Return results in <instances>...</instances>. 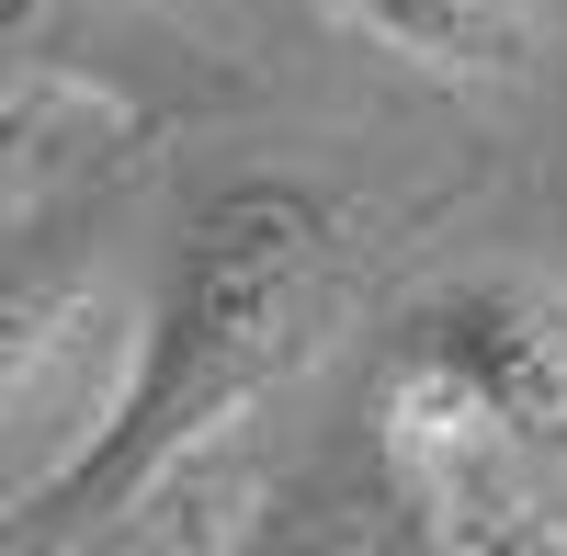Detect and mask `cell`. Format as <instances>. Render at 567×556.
<instances>
[{
    "label": "cell",
    "mask_w": 567,
    "mask_h": 556,
    "mask_svg": "<svg viewBox=\"0 0 567 556\" xmlns=\"http://www.w3.org/2000/svg\"><path fill=\"white\" fill-rule=\"evenodd\" d=\"M363 454H374V500H386L398 534H420V545H465V556L567 545V523L545 512L556 466H545V454L511 432L420 330H386V352H374Z\"/></svg>",
    "instance_id": "obj_2"
},
{
    "label": "cell",
    "mask_w": 567,
    "mask_h": 556,
    "mask_svg": "<svg viewBox=\"0 0 567 556\" xmlns=\"http://www.w3.org/2000/svg\"><path fill=\"white\" fill-rule=\"evenodd\" d=\"M136 318H148V296H114L91 272L12 285V307H0V512H23L103 443L136 363Z\"/></svg>",
    "instance_id": "obj_3"
},
{
    "label": "cell",
    "mask_w": 567,
    "mask_h": 556,
    "mask_svg": "<svg viewBox=\"0 0 567 556\" xmlns=\"http://www.w3.org/2000/svg\"><path fill=\"white\" fill-rule=\"evenodd\" d=\"M398 330H420L567 477V296L556 285H534V272H454L420 307H398Z\"/></svg>",
    "instance_id": "obj_4"
},
{
    "label": "cell",
    "mask_w": 567,
    "mask_h": 556,
    "mask_svg": "<svg viewBox=\"0 0 567 556\" xmlns=\"http://www.w3.org/2000/svg\"><path fill=\"white\" fill-rule=\"evenodd\" d=\"M352 34H374L386 58H409L420 80H465L499 91L534 69V12L523 0H329Z\"/></svg>",
    "instance_id": "obj_5"
},
{
    "label": "cell",
    "mask_w": 567,
    "mask_h": 556,
    "mask_svg": "<svg viewBox=\"0 0 567 556\" xmlns=\"http://www.w3.org/2000/svg\"><path fill=\"white\" fill-rule=\"evenodd\" d=\"M329 307H341V194L307 171L205 182L148 285L103 443L58 488H34L23 512H0V545H91L125 512H148L171 466H194L250 398H272L318 352Z\"/></svg>",
    "instance_id": "obj_1"
}]
</instances>
